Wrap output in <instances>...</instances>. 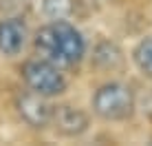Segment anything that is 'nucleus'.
Returning <instances> with one entry per match:
<instances>
[{"instance_id":"obj_1","label":"nucleus","mask_w":152,"mask_h":146,"mask_svg":"<svg viewBox=\"0 0 152 146\" xmlns=\"http://www.w3.org/2000/svg\"><path fill=\"white\" fill-rule=\"evenodd\" d=\"M35 49L44 60L57 66H71L82 60L86 42L82 33L66 20H53L35 33Z\"/></svg>"},{"instance_id":"obj_2","label":"nucleus","mask_w":152,"mask_h":146,"mask_svg":"<svg viewBox=\"0 0 152 146\" xmlns=\"http://www.w3.org/2000/svg\"><path fill=\"white\" fill-rule=\"evenodd\" d=\"M93 108L99 117L104 119H126L132 115L134 108V95L130 86L121 82H108V84L99 86L93 95Z\"/></svg>"},{"instance_id":"obj_3","label":"nucleus","mask_w":152,"mask_h":146,"mask_svg":"<svg viewBox=\"0 0 152 146\" xmlns=\"http://www.w3.org/2000/svg\"><path fill=\"white\" fill-rule=\"evenodd\" d=\"M22 80L27 82V86L31 91L42 93L46 97L57 95V93H62L66 88V80L62 75L60 66L49 62V60H44V58L29 60L22 66Z\"/></svg>"},{"instance_id":"obj_4","label":"nucleus","mask_w":152,"mask_h":146,"mask_svg":"<svg viewBox=\"0 0 152 146\" xmlns=\"http://www.w3.org/2000/svg\"><path fill=\"white\" fill-rule=\"evenodd\" d=\"M46 95L42 93H35V91H29L24 95L18 97V113L29 126L33 128H44L46 124L53 122V108L49 102L44 100Z\"/></svg>"},{"instance_id":"obj_5","label":"nucleus","mask_w":152,"mask_h":146,"mask_svg":"<svg viewBox=\"0 0 152 146\" xmlns=\"http://www.w3.org/2000/svg\"><path fill=\"white\" fill-rule=\"evenodd\" d=\"M53 124L62 135L75 137V135H82L88 128V115L77 106L62 104V106L53 108Z\"/></svg>"},{"instance_id":"obj_6","label":"nucleus","mask_w":152,"mask_h":146,"mask_svg":"<svg viewBox=\"0 0 152 146\" xmlns=\"http://www.w3.org/2000/svg\"><path fill=\"white\" fill-rule=\"evenodd\" d=\"M27 42V24L20 18L0 20V53L18 55Z\"/></svg>"},{"instance_id":"obj_7","label":"nucleus","mask_w":152,"mask_h":146,"mask_svg":"<svg viewBox=\"0 0 152 146\" xmlns=\"http://www.w3.org/2000/svg\"><path fill=\"white\" fill-rule=\"evenodd\" d=\"M95 64L104 71H113V69H119L124 64V53L115 42H108V40H102L97 46H95V55H93Z\"/></svg>"},{"instance_id":"obj_8","label":"nucleus","mask_w":152,"mask_h":146,"mask_svg":"<svg viewBox=\"0 0 152 146\" xmlns=\"http://www.w3.org/2000/svg\"><path fill=\"white\" fill-rule=\"evenodd\" d=\"M84 2L80 0H44V13L51 20H69L71 15L80 13Z\"/></svg>"},{"instance_id":"obj_9","label":"nucleus","mask_w":152,"mask_h":146,"mask_svg":"<svg viewBox=\"0 0 152 146\" xmlns=\"http://www.w3.org/2000/svg\"><path fill=\"white\" fill-rule=\"evenodd\" d=\"M132 60L139 66L141 73H145L148 77H152V38H145L134 46L132 51Z\"/></svg>"}]
</instances>
